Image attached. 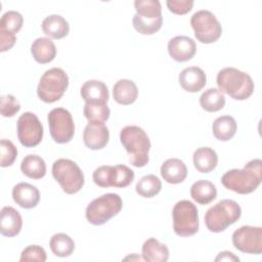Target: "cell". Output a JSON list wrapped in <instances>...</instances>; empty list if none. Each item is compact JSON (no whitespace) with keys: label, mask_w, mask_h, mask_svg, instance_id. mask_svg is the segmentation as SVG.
Wrapping results in <instances>:
<instances>
[{"label":"cell","mask_w":262,"mask_h":262,"mask_svg":"<svg viewBox=\"0 0 262 262\" xmlns=\"http://www.w3.org/2000/svg\"><path fill=\"white\" fill-rule=\"evenodd\" d=\"M262 180V162L254 159L248 162L243 169H231L221 177L222 185L239 194L255 191Z\"/></svg>","instance_id":"obj_1"},{"label":"cell","mask_w":262,"mask_h":262,"mask_svg":"<svg viewBox=\"0 0 262 262\" xmlns=\"http://www.w3.org/2000/svg\"><path fill=\"white\" fill-rule=\"evenodd\" d=\"M217 86L222 93L235 100H246L254 92L255 84L250 75L235 68H225L218 72Z\"/></svg>","instance_id":"obj_2"},{"label":"cell","mask_w":262,"mask_h":262,"mask_svg":"<svg viewBox=\"0 0 262 262\" xmlns=\"http://www.w3.org/2000/svg\"><path fill=\"white\" fill-rule=\"evenodd\" d=\"M120 141L134 167L141 168L148 163L150 140L142 128L135 125L124 127L120 132Z\"/></svg>","instance_id":"obj_3"},{"label":"cell","mask_w":262,"mask_h":262,"mask_svg":"<svg viewBox=\"0 0 262 262\" xmlns=\"http://www.w3.org/2000/svg\"><path fill=\"white\" fill-rule=\"evenodd\" d=\"M242 215V209L239 205L229 199L221 200L211 208H209L205 214V224L211 232H221L227 227L235 223Z\"/></svg>","instance_id":"obj_4"},{"label":"cell","mask_w":262,"mask_h":262,"mask_svg":"<svg viewBox=\"0 0 262 262\" xmlns=\"http://www.w3.org/2000/svg\"><path fill=\"white\" fill-rule=\"evenodd\" d=\"M123 202L118 193H104L93 200L86 208V219L92 225H102L122 210Z\"/></svg>","instance_id":"obj_5"},{"label":"cell","mask_w":262,"mask_h":262,"mask_svg":"<svg viewBox=\"0 0 262 262\" xmlns=\"http://www.w3.org/2000/svg\"><path fill=\"white\" fill-rule=\"evenodd\" d=\"M68 86L67 73L60 68H52L42 75L37 87V94L42 101L53 103L63 96Z\"/></svg>","instance_id":"obj_6"},{"label":"cell","mask_w":262,"mask_h":262,"mask_svg":"<svg viewBox=\"0 0 262 262\" xmlns=\"http://www.w3.org/2000/svg\"><path fill=\"white\" fill-rule=\"evenodd\" d=\"M52 176L68 194H74L84 185V174L81 168L70 159H58L52 165Z\"/></svg>","instance_id":"obj_7"},{"label":"cell","mask_w":262,"mask_h":262,"mask_svg":"<svg viewBox=\"0 0 262 262\" xmlns=\"http://www.w3.org/2000/svg\"><path fill=\"white\" fill-rule=\"evenodd\" d=\"M174 232L183 237L199 231V212L196 206L187 200L177 202L172 209Z\"/></svg>","instance_id":"obj_8"},{"label":"cell","mask_w":262,"mask_h":262,"mask_svg":"<svg viewBox=\"0 0 262 262\" xmlns=\"http://www.w3.org/2000/svg\"><path fill=\"white\" fill-rule=\"evenodd\" d=\"M191 28L198 41L204 44L216 42L222 34V27L216 16L209 10H199L190 18Z\"/></svg>","instance_id":"obj_9"},{"label":"cell","mask_w":262,"mask_h":262,"mask_svg":"<svg viewBox=\"0 0 262 262\" xmlns=\"http://www.w3.org/2000/svg\"><path fill=\"white\" fill-rule=\"evenodd\" d=\"M49 131L52 139L59 143H68L75 134V124L71 113L63 107L51 110L47 117Z\"/></svg>","instance_id":"obj_10"},{"label":"cell","mask_w":262,"mask_h":262,"mask_svg":"<svg viewBox=\"0 0 262 262\" xmlns=\"http://www.w3.org/2000/svg\"><path fill=\"white\" fill-rule=\"evenodd\" d=\"M17 138L25 147H34L38 145L43 138V126L38 117L26 112L17 119Z\"/></svg>","instance_id":"obj_11"},{"label":"cell","mask_w":262,"mask_h":262,"mask_svg":"<svg viewBox=\"0 0 262 262\" xmlns=\"http://www.w3.org/2000/svg\"><path fill=\"white\" fill-rule=\"evenodd\" d=\"M232 244L234 248L243 253H262V228L260 226L244 225L232 233Z\"/></svg>","instance_id":"obj_12"},{"label":"cell","mask_w":262,"mask_h":262,"mask_svg":"<svg viewBox=\"0 0 262 262\" xmlns=\"http://www.w3.org/2000/svg\"><path fill=\"white\" fill-rule=\"evenodd\" d=\"M168 52L175 61L184 62L194 56L196 45L193 39L187 36H176L168 42Z\"/></svg>","instance_id":"obj_13"},{"label":"cell","mask_w":262,"mask_h":262,"mask_svg":"<svg viewBox=\"0 0 262 262\" xmlns=\"http://www.w3.org/2000/svg\"><path fill=\"white\" fill-rule=\"evenodd\" d=\"M110 139V132L104 123L89 122L83 132L84 144L92 149L97 150L103 148Z\"/></svg>","instance_id":"obj_14"},{"label":"cell","mask_w":262,"mask_h":262,"mask_svg":"<svg viewBox=\"0 0 262 262\" xmlns=\"http://www.w3.org/2000/svg\"><path fill=\"white\" fill-rule=\"evenodd\" d=\"M180 86L187 92L201 91L206 83L207 77L205 72L199 67H188L182 70L178 76Z\"/></svg>","instance_id":"obj_15"},{"label":"cell","mask_w":262,"mask_h":262,"mask_svg":"<svg viewBox=\"0 0 262 262\" xmlns=\"http://www.w3.org/2000/svg\"><path fill=\"white\" fill-rule=\"evenodd\" d=\"M23 227V218L18 211L10 206L3 207L0 212V232L2 235L12 237L17 235Z\"/></svg>","instance_id":"obj_16"},{"label":"cell","mask_w":262,"mask_h":262,"mask_svg":"<svg viewBox=\"0 0 262 262\" xmlns=\"http://www.w3.org/2000/svg\"><path fill=\"white\" fill-rule=\"evenodd\" d=\"M13 201L24 209L35 208L40 201L38 188L27 182H19L12 188Z\"/></svg>","instance_id":"obj_17"},{"label":"cell","mask_w":262,"mask_h":262,"mask_svg":"<svg viewBox=\"0 0 262 262\" xmlns=\"http://www.w3.org/2000/svg\"><path fill=\"white\" fill-rule=\"evenodd\" d=\"M161 175L163 179L171 184H178L185 180L187 168L180 159H168L161 166Z\"/></svg>","instance_id":"obj_18"},{"label":"cell","mask_w":262,"mask_h":262,"mask_svg":"<svg viewBox=\"0 0 262 262\" xmlns=\"http://www.w3.org/2000/svg\"><path fill=\"white\" fill-rule=\"evenodd\" d=\"M80 94L85 102L107 103L110 94L106 85L99 80H89L80 89Z\"/></svg>","instance_id":"obj_19"},{"label":"cell","mask_w":262,"mask_h":262,"mask_svg":"<svg viewBox=\"0 0 262 262\" xmlns=\"http://www.w3.org/2000/svg\"><path fill=\"white\" fill-rule=\"evenodd\" d=\"M137 96L138 88L131 80L121 79L113 87V97L119 104H132L137 99Z\"/></svg>","instance_id":"obj_20"},{"label":"cell","mask_w":262,"mask_h":262,"mask_svg":"<svg viewBox=\"0 0 262 262\" xmlns=\"http://www.w3.org/2000/svg\"><path fill=\"white\" fill-rule=\"evenodd\" d=\"M31 53L39 63H48L56 56L55 44L46 37L37 38L31 45Z\"/></svg>","instance_id":"obj_21"},{"label":"cell","mask_w":262,"mask_h":262,"mask_svg":"<svg viewBox=\"0 0 262 262\" xmlns=\"http://www.w3.org/2000/svg\"><path fill=\"white\" fill-rule=\"evenodd\" d=\"M192 161L194 168L199 172L209 173L216 168L218 163V156L213 148L203 146L194 150Z\"/></svg>","instance_id":"obj_22"},{"label":"cell","mask_w":262,"mask_h":262,"mask_svg":"<svg viewBox=\"0 0 262 262\" xmlns=\"http://www.w3.org/2000/svg\"><path fill=\"white\" fill-rule=\"evenodd\" d=\"M42 30L44 34L50 38L61 39L68 36L70 32V25L61 15L51 14L43 19Z\"/></svg>","instance_id":"obj_23"},{"label":"cell","mask_w":262,"mask_h":262,"mask_svg":"<svg viewBox=\"0 0 262 262\" xmlns=\"http://www.w3.org/2000/svg\"><path fill=\"white\" fill-rule=\"evenodd\" d=\"M142 258L147 262H166L169 259V250L165 244L150 237L142 245Z\"/></svg>","instance_id":"obj_24"},{"label":"cell","mask_w":262,"mask_h":262,"mask_svg":"<svg viewBox=\"0 0 262 262\" xmlns=\"http://www.w3.org/2000/svg\"><path fill=\"white\" fill-rule=\"evenodd\" d=\"M190 195L200 205H208L217 196L216 186L209 180L201 179L195 181L190 187Z\"/></svg>","instance_id":"obj_25"},{"label":"cell","mask_w":262,"mask_h":262,"mask_svg":"<svg viewBox=\"0 0 262 262\" xmlns=\"http://www.w3.org/2000/svg\"><path fill=\"white\" fill-rule=\"evenodd\" d=\"M237 125L233 117L231 116H221L218 117L212 125L213 135L216 139L220 141L230 140L236 133Z\"/></svg>","instance_id":"obj_26"},{"label":"cell","mask_w":262,"mask_h":262,"mask_svg":"<svg viewBox=\"0 0 262 262\" xmlns=\"http://www.w3.org/2000/svg\"><path fill=\"white\" fill-rule=\"evenodd\" d=\"M20 170L31 179H41L46 174V164L40 156L28 155L20 163Z\"/></svg>","instance_id":"obj_27"},{"label":"cell","mask_w":262,"mask_h":262,"mask_svg":"<svg viewBox=\"0 0 262 262\" xmlns=\"http://www.w3.org/2000/svg\"><path fill=\"white\" fill-rule=\"evenodd\" d=\"M200 104L206 112L215 113L224 107L225 96L219 89L210 88L202 93L200 97Z\"/></svg>","instance_id":"obj_28"},{"label":"cell","mask_w":262,"mask_h":262,"mask_svg":"<svg viewBox=\"0 0 262 262\" xmlns=\"http://www.w3.org/2000/svg\"><path fill=\"white\" fill-rule=\"evenodd\" d=\"M49 246L52 253L57 257H69L75 250V243L72 237L66 233H55L50 237Z\"/></svg>","instance_id":"obj_29"},{"label":"cell","mask_w":262,"mask_h":262,"mask_svg":"<svg viewBox=\"0 0 262 262\" xmlns=\"http://www.w3.org/2000/svg\"><path fill=\"white\" fill-rule=\"evenodd\" d=\"M136 192L142 198H154L162 189V182L154 174H148L139 179L135 186Z\"/></svg>","instance_id":"obj_30"},{"label":"cell","mask_w":262,"mask_h":262,"mask_svg":"<svg viewBox=\"0 0 262 262\" xmlns=\"http://www.w3.org/2000/svg\"><path fill=\"white\" fill-rule=\"evenodd\" d=\"M136 14L145 19L162 17V6L159 0H136L134 1Z\"/></svg>","instance_id":"obj_31"},{"label":"cell","mask_w":262,"mask_h":262,"mask_svg":"<svg viewBox=\"0 0 262 262\" xmlns=\"http://www.w3.org/2000/svg\"><path fill=\"white\" fill-rule=\"evenodd\" d=\"M83 113L88 122H105L110 118L111 111L106 103L85 102Z\"/></svg>","instance_id":"obj_32"},{"label":"cell","mask_w":262,"mask_h":262,"mask_svg":"<svg viewBox=\"0 0 262 262\" xmlns=\"http://www.w3.org/2000/svg\"><path fill=\"white\" fill-rule=\"evenodd\" d=\"M23 24H24L23 15L17 11L9 10L3 13L1 16L0 31L16 34L21 29Z\"/></svg>","instance_id":"obj_33"},{"label":"cell","mask_w":262,"mask_h":262,"mask_svg":"<svg viewBox=\"0 0 262 262\" xmlns=\"http://www.w3.org/2000/svg\"><path fill=\"white\" fill-rule=\"evenodd\" d=\"M132 24L134 29L142 34V35H152L157 33L163 24V17L156 18V19H145L137 14H134L132 18Z\"/></svg>","instance_id":"obj_34"},{"label":"cell","mask_w":262,"mask_h":262,"mask_svg":"<svg viewBox=\"0 0 262 262\" xmlns=\"http://www.w3.org/2000/svg\"><path fill=\"white\" fill-rule=\"evenodd\" d=\"M135 174L134 171L131 170L126 165H116L114 166V178L112 187L124 188L132 183L134 180Z\"/></svg>","instance_id":"obj_35"},{"label":"cell","mask_w":262,"mask_h":262,"mask_svg":"<svg viewBox=\"0 0 262 262\" xmlns=\"http://www.w3.org/2000/svg\"><path fill=\"white\" fill-rule=\"evenodd\" d=\"M17 157V149L15 145L8 139H1L0 141V166L5 168L11 166Z\"/></svg>","instance_id":"obj_36"},{"label":"cell","mask_w":262,"mask_h":262,"mask_svg":"<svg viewBox=\"0 0 262 262\" xmlns=\"http://www.w3.org/2000/svg\"><path fill=\"white\" fill-rule=\"evenodd\" d=\"M46 252L45 250L38 246V245H31L25 248L21 251L19 261H39V262H44L46 261Z\"/></svg>","instance_id":"obj_37"},{"label":"cell","mask_w":262,"mask_h":262,"mask_svg":"<svg viewBox=\"0 0 262 262\" xmlns=\"http://www.w3.org/2000/svg\"><path fill=\"white\" fill-rule=\"evenodd\" d=\"M20 110L19 101L11 94L1 96V115L5 118L13 117Z\"/></svg>","instance_id":"obj_38"},{"label":"cell","mask_w":262,"mask_h":262,"mask_svg":"<svg viewBox=\"0 0 262 262\" xmlns=\"http://www.w3.org/2000/svg\"><path fill=\"white\" fill-rule=\"evenodd\" d=\"M168 9L178 15H183L188 13L193 6V1L190 0H168L166 1Z\"/></svg>","instance_id":"obj_39"},{"label":"cell","mask_w":262,"mask_h":262,"mask_svg":"<svg viewBox=\"0 0 262 262\" xmlns=\"http://www.w3.org/2000/svg\"><path fill=\"white\" fill-rule=\"evenodd\" d=\"M16 41L15 34L0 31V51L4 52L11 49Z\"/></svg>","instance_id":"obj_40"},{"label":"cell","mask_w":262,"mask_h":262,"mask_svg":"<svg viewBox=\"0 0 262 262\" xmlns=\"http://www.w3.org/2000/svg\"><path fill=\"white\" fill-rule=\"evenodd\" d=\"M215 261H239V258L233 255V253L228 251H223L218 254L215 258Z\"/></svg>","instance_id":"obj_41"}]
</instances>
